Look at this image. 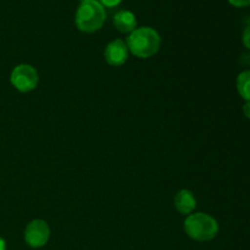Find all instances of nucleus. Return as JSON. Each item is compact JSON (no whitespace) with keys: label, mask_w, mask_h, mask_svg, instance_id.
I'll return each mask as SVG.
<instances>
[{"label":"nucleus","mask_w":250,"mask_h":250,"mask_svg":"<svg viewBox=\"0 0 250 250\" xmlns=\"http://www.w3.org/2000/svg\"><path fill=\"white\" fill-rule=\"evenodd\" d=\"M129 53L138 59H149L155 55L161 45V37L151 27H139L126 38Z\"/></svg>","instance_id":"obj_1"},{"label":"nucleus","mask_w":250,"mask_h":250,"mask_svg":"<svg viewBox=\"0 0 250 250\" xmlns=\"http://www.w3.org/2000/svg\"><path fill=\"white\" fill-rule=\"evenodd\" d=\"M105 20H106V11L98 0L81 1L76 11V26L83 33H94L99 31L104 26Z\"/></svg>","instance_id":"obj_2"},{"label":"nucleus","mask_w":250,"mask_h":250,"mask_svg":"<svg viewBox=\"0 0 250 250\" xmlns=\"http://www.w3.org/2000/svg\"><path fill=\"white\" fill-rule=\"evenodd\" d=\"M185 232L197 242L212 241L219 233V224L207 212H193L185 220Z\"/></svg>","instance_id":"obj_3"},{"label":"nucleus","mask_w":250,"mask_h":250,"mask_svg":"<svg viewBox=\"0 0 250 250\" xmlns=\"http://www.w3.org/2000/svg\"><path fill=\"white\" fill-rule=\"evenodd\" d=\"M12 87L21 93H29L37 88L39 83V75L36 67L29 63H20L15 66L10 75Z\"/></svg>","instance_id":"obj_4"},{"label":"nucleus","mask_w":250,"mask_h":250,"mask_svg":"<svg viewBox=\"0 0 250 250\" xmlns=\"http://www.w3.org/2000/svg\"><path fill=\"white\" fill-rule=\"evenodd\" d=\"M24 242L31 248L38 249L45 246L50 238V227L42 219H34L24 229Z\"/></svg>","instance_id":"obj_5"},{"label":"nucleus","mask_w":250,"mask_h":250,"mask_svg":"<svg viewBox=\"0 0 250 250\" xmlns=\"http://www.w3.org/2000/svg\"><path fill=\"white\" fill-rule=\"evenodd\" d=\"M129 50L127 48V44L124 39H115L111 41L106 45L104 50V58L107 65L119 67V66L125 65L128 60Z\"/></svg>","instance_id":"obj_6"},{"label":"nucleus","mask_w":250,"mask_h":250,"mask_svg":"<svg viewBox=\"0 0 250 250\" xmlns=\"http://www.w3.org/2000/svg\"><path fill=\"white\" fill-rule=\"evenodd\" d=\"M173 204L181 215L188 216L194 212L195 208H197V199L189 189H181L176 193L175 198H173Z\"/></svg>","instance_id":"obj_7"},{"label":"nucleus","mask_w":250,"mask_h":250,"mask_svg":"<svg viewBox=\"0 0 250 250\" xmlns=\"http://www.w3.org/2000/svg\"><path fill=\"white\" fill-rule=\"evenodd\" d=\"M114 26L121 33H132L137 28L136 15L129 10H120L114 16Z\"/></svg>","instance_id":"obj_8"},{"label":"nucleus","mask_w":250,"mask_h":250,"mask_svg":"<svg viewBox=\"0 0 250 250\" xmlns=\"http://www.w3.org/2000/svg\"><path fill=\"white\" fill-rule=\"evenodd\" d=\"M237 90L246 102H250V70L241 72L237 77Z\"/></svg>","instance_id":"obj_9"},{"label":"nucleus","mask_w":250,"mask_h":250,"mask_svg":"<svg viewBox=\"0 0 250 250\" xmlns=\"http://www.w3.org/2000/svg\"><path fill=\"white\" fill-rule=\"evenodd\" d=\"M242 42H243L244 46L250 50V17L246 20V27H244L243 34H242Z\"/></svg>","instance_id":"obj_10"},{"label":"nucleus","mask_w":250,"mask_h":250,"mask_svg":"<svg viewBox=\"0 0 250 250\" xmlns=\"http://www.w3.org/2000/svg\"><path fill=\"white\" fill-rule=\"evenodd\" d=\"M104 7H115L122 2V0H98Z\"/></svg>","instance_id":"obj_11"},{"label":"nucleus","mask_w":250,"mask_h":250,"mask_svg":"<svg viewBox=\"0 0 250 250\" xmlns=\"http://www.w3.org/2000/svg\"><path fill=\"white\" fill-rule=\"evenodd\" d=\"M232 6L236 7H247L250 6V0H229Z\"/></svg>","instance_id":"obj_12"},{"label":"nucleus","mask_w":250,"mask_h":250,"mask_svg":"<svg viewBox=\"0 0 250 250\" xmlns=\"http://www.w3.org/2000/svg\"><path fill=\"white\" fill-rule=\"evenodd\" d=\"M243 114L247 119L250 120V102H246L243 105Z\"/></svg>","instance_id":"obj_13"},{"label":"nucleus","mask_w":250,"mask_h":250,"mask_svg":"<svg viewBox=\"0 0 250 250\" xmlns=\"http://www.w3.org/2000/svg\"><path fill=\"white\" fill-rule=\"evenodd\" d=\"M0 250H6V243L1 237H0Z\"/></svg>","instance_id":"obj_14"},{"label":"nucleus","mask_w":250,"mask_h":250,"mask_svg":"<svg viewBox=\"0 0 250 250\" xmlns=\"http://www.w3.org/2000/svg\"><path fill=\"white\" fill-rule=\"evenodd\" d=\"M81 1H84V0H81Z\"/></svg>","instance_id":"obj_15"}]
</instances>
